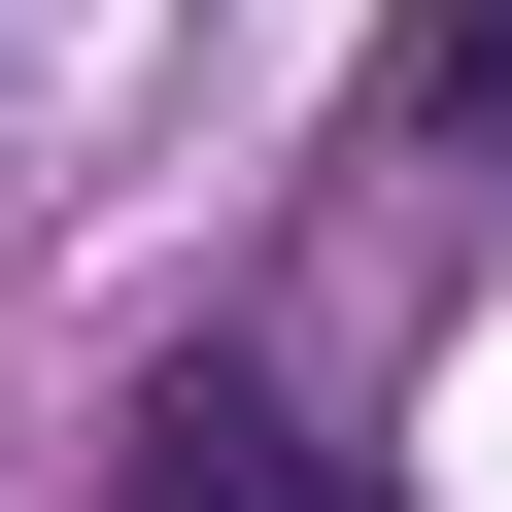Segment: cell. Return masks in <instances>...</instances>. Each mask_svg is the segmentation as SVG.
I'll list each match as a JSON object with an SVG mask.
<instances>
[{
  "mask_svg": "<svg viewBox=\"0 0 512 512\" xmlns=\"http://www.w3.org/2000/svg\"><path fill=\"white\" fill-rule=\"evenodd\" d=\"M410 137H444V171H512V0H410Z\"/></svg>",
  "mask_w": 512,
  "mask_h": 512,
  "instance_id": "cell-2",
  "label": "cell"
},
{
  "mask_svg": "<svg viewBox=\"0 0 512 512\" xmlns=\"http://www.w3.org/2000/svg\"><path fill=\"white\" fill-rule=\"evenodd\" d=\"M137 512H376V478H342L274 376H137Z\"/></svg>",
  "mask_w": 512,
  "mask_h": 512,
  "instance_id": "cell-1",
  "label": "cell"
}]
</instances>
